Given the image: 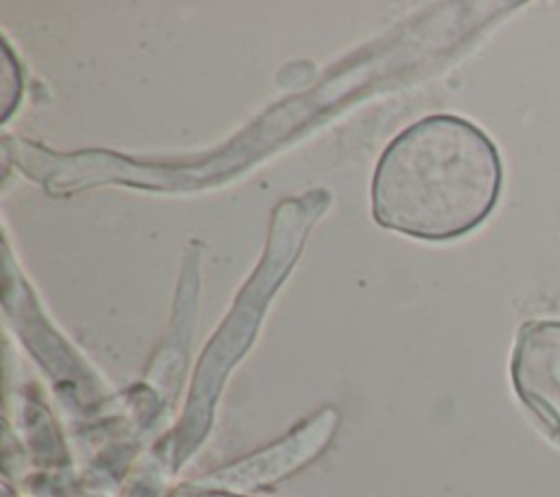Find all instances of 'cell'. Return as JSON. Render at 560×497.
I'll use <instances>...</instances> for the list:
<instances>
[{"label":"cell","mask_w":560,"mask_h":497,"mask_svg":"<svg viewBox=\"0 0 560 497\" xmlns=\"http://www.w3.org/2000/svg\"><path fill=\"white\" fill-rule=\"evenodd\" d=\"M503 184L497 145L475 123L427 116L383 151L372 180L374 219L422 241H451L494 210Z\"/></svg>","instance_id":"6da1fadb"},{"label":"cell","mask_w":560,"mask_h":497,"mask_svg":"<svg viewBox=\"0 0 560 497\" xmlns=\"http://www.w3.org/2000/svg\"><path fill=\"white\" fill-rule=\"evenodd\" d=\"M510 377L521 403L560 442V320H529L518 328Z\"/></svg>","instance_id":"7a4b0ae2"},{"label":"cell","mask_w":560,"mask_h":497,"mask_svg":"<svg viewBox=\"0 0 560 497\" xmlns=\"http://www.w3.org/2000/svg\"><path fill=\"white\" fill-rule=\"evenodd\" d=\"M335 414L326 412L324 416L315 418L308 427L300 429L291 438H287L282 444L267 449L265 453L249 458L243 464H236L232 469L219 471L214 475H208V479L201 482V486H217V488H230V490H241V488H252L265 482H271L287 471L295 469L298 464L306 462L317 449L326 442L330 429H332Z\"/></svg>","instance_id":"3957f363"}]
</instances>
